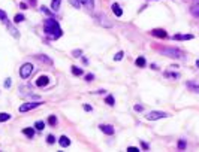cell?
Returning <instances> with one entry per match:
<instances>
[{
    "label": "cell",
    "instance_id": "cell-1",
    "mask_svg": "<svg viewBox=\"0 0 199 152\" xmlns=\"http://www.w3.org/2000/svg\"><path fill=\"white\" fill-rule=\"evenodd\" d=\"M44 30H45V34L49 36V37H53V39H58L60 36L63 34V31H62V29H60L58 22L54 20V18H48V20H45Z\"/></svg>",
    "mask_w": 199,
    "mask_h": 152
},
{
    "label": "cell",
    "instance_id": "cell-2",
    "mask_svg": "<svg viewBox=\"0 0 199 152\" xmlns=\"http://www.w3.org/2000/svg\"><path fill=\"white\" fill-rule=\"evenodd\" d=\"M32 72H33V64H30V63H25V64L21 66L20 69V76L23 79H27L30 75H32Z\"/></svg>",
    "mask_w": 199,
    "mask_h": 152
},
{
    "label": "cell",
    "instance_id": "cell-3",
    "mask_svg": "<svg viewBox=\"0 0 199 152\" xmlns=\"http://www.w3.org/2000/svg\"><path fill=\"white\" fill-rule=\"evenodd\" d=\"M168 113L166 112H159V110H154V112H150L148 115L145 116L148 121H156V119H162V118H168Z\"/></svg>",
    "mask_w": 199,
    "mask_h": 152
},
{
    "label": "cell",
    "instance_id": "cell-4",
    "mask_svg": "<svg viewBox=\"0 0 199 152\" xmlns=\"http://www.w3.org/2000/svg\"><path fill=\"white\" fill-rule=\"evenodd\" d=\"M71 3H72L75 7H80V6L93 7V6H94V0H71Z\"/></svg>",
    "mask_w": 199,
    "mask_h": 152
},
{
    "label": "cell",
    "instance_id": "cell-5",
    "mask_svg": "<svg viewBox=\"0 0 199 152\" xmlns=\"http://www.w3.org/2000/svg\"><path fill=\"white\" fill-rule=\"evenodd\" d=\"M42 102H36V103H34V102H30V103H24V104H21L20 106V112H29V110H32V109H34V107H38L39 104H40Z\"/></svg>",
    "mask_w": 199,
    "mask_h": 152
},
{
    "label": "cell",
    "instance_id": "cell-6",
    "mask_svg": "<svg viewBox=\"0 0 199 152\" xmlns=\"http://www.w3.org/2000/svg\"><path fill=\"white\" fill-rule=\"evenodd\" d=\"M163 54H166L168 57H172V58H181L183 54L178 49H174V48H168V49H163Z\"/></svg>",
    "mask_w": 199,
    "mask_h": 152
},
{
    "label": "cell",
    "instance_id": "cell-7",
    "mask_svg": "<svg viewBox=\"0 0 199 152\" xmlns=\"http://www.w3.org/2000/svg\"><path fill=\"white\" fill-rule=\"evenodd\" d=\"M151 34L156 36V37H159V39H165V37H168V33L163 30V29H154V30H151Z\"/></svg>",
    "mask_w": 199,
    "mask_h": 152
},
{
    "label": "cell",
    "instance_id": "cell-8",
    "mask_svg": "<svg viewBox=\"0 0 199 152\" xmlns=\"http://www.w3.org/2000/svg\"><path fill=\"white\" fill-rule=\"evenodd\" d=\"M99 127H100V130L105 133V134H108V136H112V134H114V128H112V125L102 124V125H99Z\"/></svg>",
    "mask_w": 199,
    "mask_h": 152
},
{
    "label": "cell",
    "instance_id": "cell-9",
    "mask_svg": "<svg viewBox=\"0 0 199 152\" xmlns=\"http://www.w3.org/2000/svg\"><path fill=\"white\" fill-rule=\"evenodd\" d=\"M48 82H49V78H48V76H40V78H38V80H36V85H38V87H47Z\"/></svg>",
    "mask_w": 199,
    "mask_h": 152
},
{
    "label": "cell",
    "instance_id": "cell-10",
    "mask_svg": "<svg viewBox=\"0 0 199 152\" xmlns=\"http://www.w3.org/2000/svg\"><path fill=\"white\" fill-rule=\"evenodd\" d=\"M112 12H114L115 16H121L123 15V9L120 7L118 3H114V5H112Z\"/></svg>",
    "mask_w": 199,
    "mask_h": 152
},
{
    "label": "cell",
    "instance_id": "cell-11",
    "mask_svg": "<svg viewBox=\"0 0 199 152\" xmlns=\"http://www.w3.org/2000/svg\"><path fill=\"white\" fill-rule=\"evenodd\" d=\"M186 85H187V88H189V89H192L193 93L199 94V85H198L196 82H192V80H189V82H187Z\"/></svg>",
    "mask_w": 199,
    "mask_h": 152
},
{
    "label": "cell",
    "instance_id": "cell-12",
    "mask_svg": "<svg viewBox=\"0 0 199 152\" xmlns=\"http://www.w3.org/2000/svg\"><path fill=\"white\" fill-rule=\"evenodd\" d=\"M174 39L175 40H190V39H193V36L192 34H175Z\"/></svg>",
    "mask_w": 199,
    "mask_h": 152
},
{
    "label": "cell",
    "instance_id": "cell-13",
    "mask_svg": "<svg viewBox=\"0 0 199 152\" xmlns=\"http://www.w3.org/2000/svg\"><path fill=\"white\" fill-rule=\"evenodd\" d=\"M58 143H60L63 148H67L69 145H71V139H67L66 136H62V137L58 139Z\"/></svg>",
    "mask_w": 199,
    "mask_h": 152
},
{
    "label": "cell",
    "instance_id": "cell-14",
    "mask_svg": "<svg viewBox=\"0 0 199 152\" xmlns=\"http://www.w3.org/2000/svg\"><path fill=\"white\" fill-rule=\"evenodd\" d=\"M60 3H62V0H53V3H51V9H53L54 12H57L58 7H60Z\"/></svg>",
    "mask_w": 199,
    "mask_h": 152
},
{
    "label": "cell",
    "instance_id": "cell-15",
    "mask_svg": "<svg viewBox=\"0 0 199 152\" xmlns=\"http://www.w3.org/2000/svg\"><path fill=\"white\" fill-rule=\"evenodd\" d=\"M135 63H136V66H138V67H144V66L147 64V61H145V58H144V57H138Z\"/></svg>",
    "mask_w": 199,
    "mask_h": 152
},
{
    "label": "cell",
    "instance_id": "cell-16",
    "mask_svg": "<svg viewBox=\"0 0 199 152\" xmlns=\"http://www.w3.org/2000/svg\"><path fill=\"white\" fill-rule=\"evenodd\" d=\"M9 119H11V115L9 113H6V112L0 113V122H6V121H9Z\"/></svg>",
    "mask_w": 199,
    "mask_h": 152
},
{
    "label": "cell",
    "instance_id": "cell-17",
    "mask_svg": "<svg viewBox=\"0 0 199 152\" xmlns=\"http://www.w3.org/2000/svg\"><path fill=\"white\" fill-rule=\"evenodd\" d=\"M192 14H193L195 16H199V0L192 6Z\"/></svg>",
    "mask_w": 199,
    "mask_h": 152
},
{
    "label": "cell",
    "instance_id": "cell-18",
    "mask_svg": "<svg viewBox=\"0 0 199 152\" xmlns=\"http://www.w3.org/2000/svg\"><path fill=\"white\" fill-rule=\"evenodd\" d=\"M27 137H33V134H34V130L32 128V127H29V128H24V131H23Z\"/></svg>",
    "mask_w": 199,
    "mask_h": 152
},
{
    "label": "cell",
    "instance_id": "cell-19",
    "mask_svg": "<svg viewBox=\"0 0 199 152\" xmlns=\"http://www.w3.org/2000/svg\"><path fill=\"white\" fill-rule=\"evenodd\" d=\"M72 73H73L75 76H80V75H82V69L76 67V66H72Z\"/></svg>",
    "mask_w": 199,
    "mask_h": 152
},
{
    "label": "cell",
    "instance_id": "cell-20",
    "mask_svg": "<svg viewBox=\"0 0 199 152\" xmlns=\"http://www.w3.org/2000/svg\"><path fill=\"white\" fill-rule=\"evenodd\" d=\"M105 103H106L108 106H114V103H115L114 97H112V95H108V97L105 98Z\"/></svg>",
    "mask_w": 199,
    "mask_h": 152
},
{
    "label": "cell",
    "instance_id": "cell-21",
    "mask_svg": "<svg viewBox=\"0 0 199 152\" xmlns=\"http://www.w3.org/2000/svg\"><path fill=\"white\" fill-rule=\"evenodd\" d=\"M0 21L5 22V24H8V15L2 11V9H0Z\"/></svg>",
    "mask_w": 199,
    "mask_h": 152
},
{
    "label": "cell",
    "instance_id": "cell-22",
    "mask_svg": "<svg viewBox=\"0 0 199 152\" xmlns=\"http://www.w3.org/2000/svg\"><path fill=\"white\" fill-rule=\"evenodd\" d=\"M48 124H49V125H53V127L57 124V118H56V115H51V116H49V118H48Z\"/></svg>",
    "mask_w": 199,
    "mask_h": 152
},
{
    "label": "cell",
    "instance_id": "cell-23",
    "mask_svg": "<svg viewBox=\"0 0 199 152\" xmlns=\"http://www.w3.org/2000/svg\"><path fill=\"white\" fill-rule=\"evenodd\" d=\"M25 18H24V15H21V14H18V15H15V18H14V21L15 22H21V21H24Z\"/></svg>",
    "mask_w": 199,
    "mask_h": 152
},
{
    "label": "cell",
    "instance_id": "cell-24",
    "mask_svg": "<svg viewBox=\"0 0 199 152\" xmlns=\"http://www.w3.org/2000/svg\"><path fill=\"white\" fill-rule=\"evenodd\" d=\"M34 127H36L38 130H44V127H45V124L42 122V121H38L36 124H34Z\"/></svg>",
    "mask_w": 199,
    "mask_h": 152
},
{
    "label": "cell",
    "instance_id": "cell-25",
    "mask_svg": "<svg viewBox=\"0 0 199 152\" xmlns=\"http://www.w3.org/2000/svg\"><path fill=\"white\" fill-rule=\"evenodd\" d=\"M123 55H124V54H123V51H120V52H117V54H115L114 60H115V61H120V60L123 58Z\"/></svg>",
    "mask_w": 199,
    "mask_h": 152
},
{
    "label": "cell",
    "instance_id": "cell-26",
    "mask_svg": "<svg viewBox=\"0 0 199 152\" xmlns=\"http://www.w3.org/2000/svg\"><path fill=\"white\" fill-rule=\"evenodd\" d=\"M178 149H181V151L186 149V140H180L178 142Z\"/></svg>",
    "mask_w": 199,
    "mask_h": 152
},
{
    "label": "cell",
    "instance_id": "cell-27",
    "mask_svg": "<svg viewBox=\"0 0 199 152\" xmlns=\"http://www.w3.org/2000/svg\"><path fill=\"white\" fill-rule=\"evenodd\" d=\"M165 76H168V78H178V75L177 73H171V72H165Z\"/></svg>",
    "mask_w": 199,
    "mask_h": 152
},
{
    "label": "cell",
    "instance_id": "cell-28",
    "mask_svg": "<svg viewBox=\"0 0 199 152\" xmlns=\"http://www.w3.org/2000/svg\"><path fill=\"white\" fill-rule=\"evenodd\" d=\"M56 142V139H54V136H53V134H49V136H48V143H49V145H53V143Z\"/></svg>",
    "mask_w": 199,
    "mask_h": 152
},
{
    "label": "cell",
    "instance_id": "cell-29",
    "mask_svg": "<svg viewBox=\"0 0 199 152\" xmlns=\"http://www.w3.org/2000/svg\"><path fill=\"white\" fill-rule=\"evenodd\" d=\"M127 151H129V152H139V149L135 148V146H129V148H127Z\"/></svg>",
    "mask_w": 199,
    "mask_h": 152
},
{
    "label": "cell",
    "instance_id": "cell-30",
    "mask_svg": "<svg viewBox=\"0 0 199 152\" xmlns=\"http://www.w3.org/2000/svg\"><path fill=\"white\" fill-rule=\"evenodd\" d=\"M72 54H73V57H80L81 54H82V51H80V49H75V51H73Z\"/></svg>",
    "mask_w": 199,
    "mask_h": 152
},
{
    "label": "cell",
    "instance_id": "cell-31",
    "mask_svg": "<svg viewBox=\"0 0 199 152\" xmlns=\"http://www.w3.org/2000/svg\"><path fill=\"white\" fill-rule=\"evenodd\" d=\"M11 84H12V80H11V79H6V80H5V87H6V88H9Z\"/></svg>",
    "mask_w": 199,
    "mask_h": 152
},
{
    "label": "cell",
    "instance_id": "cell-32",
    "mask_svg": "<svg viewBox=\"0 0 199 152\" xmlns=\"http://www.w3.org/2000/svg\"><path fill=\"white\" fill-rule=\"evenodd\" d=\"M142 109H144V107H142L141 104H136V106H135V110H136V112H141Z\"/></svg>",
    "mask_w": 199,
    "mask_h": 152
},
{
    "label": "cell",
    "instance_id": "cell-33",
    "mask_svg": "<svg viewBox=\"0 0 199 152\" xmlns=\"http://www.w3.org/2000/svg\"><path fill=\"white\" fill-rule=\"evenodd\" d=\"M85 80H89V82H90V80H93V75H91V73L85 75Z\"/></svg>",
    "mask_w": 199,
    "mask_h": 152
},
{
    "label": "cell",
    "instance_id": "cell-34",
    "mask_svg": "<svg viewBox=\"0 0 199 152\" xmlns=\"http://www.w3.org/2000/svg\"><path fill=\"white\" fill-rule=\"evenodd\" d=\"M84 109L87 110V112H91V106L90 104H84Z\"/></svg>",
    "mask_w": 199,
    "mask_h": 152
},
{
    "label": "cell",
    "instance_id": "cell-35",
    "mask_svg": "<svg viewBox=\"0 0 199 152\" xmlns=\"http://www.w3.org/2000/svg\"><path fill=\"white\" fill-rule=\"evenodd\" d=\"M141 146H142L144 149H148V145H147V143H142V142H141Z\"/></svg>",
    "mask_w": 199,
    "mask_h": 152
},
{
    "label": "cell",
    "instance_id": "cell-36",
    "mask_svg": "<svg viewBox=\"0 0 199 152\" xmlns=\"http://www.w3.org/2000/svg\"><path fill=\"white\" fill-rule=\"evenodd\" d=\"M20 7H21V9H27V5H24V3H21V5H20Z\"/></svg>",
    "mask_w": 199,
    "mask_h": 152
},
{
    "label": "cell",
    "instance_id": "cell-37",
    "mask_svg": "<svg viewBox=\"0 0 199 152\" xmlns=\"http://www.w3.org/2000/svg\"><path fill=\"white\" fill-rule=\"evenodd\" d=\"M196 67H199V60L196 61Z\"/></svg>",
    "mask_w": 199,
    "mask_h": 152
}]
</instances>
